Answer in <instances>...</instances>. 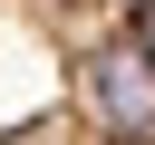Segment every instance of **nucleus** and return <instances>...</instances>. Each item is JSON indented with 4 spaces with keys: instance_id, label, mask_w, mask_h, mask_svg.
Masks as SVG:
<instances>
[{
    "instance_id": "nucleus-1",
    "label": "nucleus",
    "mask_w": 155,
    "mask_h": 145,
    "mask_svg": "<svg viewBox=\"0 0 155 145\" xmlns=\"http://www.w3.org/2000/svg\"><path fill=\"white\" fill-rule=\"evenodd\" d=\"M0 145H155V0H0Z\"/></svg>"
}]
</instances>
